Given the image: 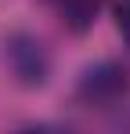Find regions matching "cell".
Here are the masks:
<instances>
[{"label": "cell", "mask_w": 130, "mask_h": 134, "mask_svg": "<svg viewBox=\"0 0 130 134\" xmlns=\"http://www.w3.org/2000/svg\"><path fill=\"white\" fill-rule=\"evenodd\" d=\"M47 4L54 7V15H58L69 29L83 33L87 25H94V18H98V11H101L105 0H47Z\"/></svg>", "instance_id": "1"}, {"label": "cell", "mask_w": 130, "mask_h": 134, "mask_svg": "<svg viewBox=\"0 0 130 134\" xmlns=\"http://www.w3.org/2000/svg\"><path fill=\"white\" fill-rule=\"evenodd\" d=\"M112 15H116V29H119L123 44L130 47V0H116L112 4Z\"/></svg>", "instance_id": "2"}]
</instances>
